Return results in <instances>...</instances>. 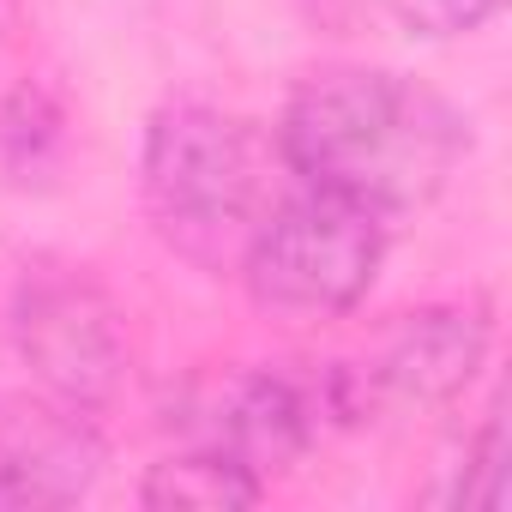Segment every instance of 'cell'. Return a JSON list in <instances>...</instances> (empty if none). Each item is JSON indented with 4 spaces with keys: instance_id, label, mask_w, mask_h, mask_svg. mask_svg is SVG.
Masks as SVG:
<instances>
[{
    "instance_id": "6da1fadb",
    "label": "cell",
    "mask_w": 512,
    "mask_h": 512,
    "mask_svg": "<svg viewBox=\"0 0 512 512\" xmlns=\"http://www.w3.org/2000/svg\"><path fill=\"white\" fill-rule=\"evenodd\" d=\"M290 181L410 217L446 193L470 157V121L422 79L386 67H326L302 79L272 127Z\"/></svg>"
},
{
    "instance_id": "30bf717a",
    "label": "cell",
    "mask_w": 512,
    "mask_h": 512,
    "mask_svg": "<svg viewBox=\"0 0 512 512\" xmlns=\"http://www.w3.org/2000/svg\"><path fill=\"white\" fill-rule=\"evenodd\" d=\"M25 25V0H0V49H7Z\"/></svg>"
},
{
    "instance_id": "ba28073f",
    "label": "cell",
    "mask_w": 512,
    "mask_h": 512,
    "mask_svg": "<svg viewBox=\"0 0 512 512\" xmlns=\"http://www.w3.org/2000/svg\"><path fill=\"white\" fill-rule=\"evenodd\" d=\"M446 500L470 506V512H500L506 506V422H500V410L482 416V428H476V440L464 452V470H458Z\"/></svg>"
},
{
    "instance_id": "8992f818",
    "label": "cell",
    "mask_w": 512,
    "mask_h": 512,
    "mask_svg": "<svg viewBox=\"0 0 512 512\" xmlns=\"http://www.w3.org/2000/svg\"><path fill=\"white\" fill-rule=\"evenodd\" d=\"M103 476V434L91 410H73L49 392L0 398V512L73 506Z\"/></svg>"
},
{
    "instance_id": "9c48e42d",
    "label": "cell",
    "mask_w": 512,
    "mask_h": 512,
    "mask_svg": "<svg viewBox=\"0 0 512 512\" xmlns=\"http://www.w3.org/2000/svg\"><path fill=\"white\" fill-rule=\"evenodd\" d=\"M506 0H392V19L410 31V37H428V43H446V37H470L482 31Z\"/></svg>"
},
{
    "instance_id": "3957f363",
    "label": "cell",
    "mask_w": 512,
    "mask_h": 512,
    "mask_svg": "<svg viewBox=\"0 0 512 512\" xmlns=\"http://www.w3.org/2000/svg\"><path fill=\"white\" fill-rule=\"evenodd\" d=\"M386 229L392 223L374 217L368 205L290 181L253 229L235 278L272 314L338 320L374 290L386 260Z\"/></svg>"
},
{
    "instance_id": "52a82bcc",
    "label": "cell",
    "mask_w": 512,
    "mask_h": 512,
    "mask_svg": "<svg viewBox=\"0 0 512 512\" xmlns=\"http://www.w3.org/2000/svg\"><path fill=\"white\" fill-rule=\"evenodd\" d=\"M139 494H145V506H163V512H229V506L260 500L266 476H253L247 464H235L229 452H211V446H175L163 464H151Z\"/></svg>"
},
{
    "instance_id": "5b68a950",
    "label": "cell",
    "mask_w": 512,
    "mask_h": 512,
    "mask_svg": "<svg viewBox=\"0 0 512 512\" xmlns=\"http://www.w3.org/2000/svg\"><path fill=\"white\" fill-rule=\"evenodd\" d=\"M494 344V308L482 296L428 302L398 314L368 356H356V386L368 416L380 410H440L464 398V386L482 374Z\"/></svg>"
},
{
    "instance_id": "7a4b0ae2",
    "label": "cell",
    "mask_w": 512,
    "mask_h": 512,
    "mask_svg": "<svg viewBox=\"0 0 512 512\" xmlns=\"http://www.w3.org/2000/svg\"><path fill=\"white\" fill-rule=\"evenodd\" d=\"M278 145L211 103H163L145 127L139 193L151 229L205 272H235L241 253L278 205Z\"/></svg>"
},
{
    "instance_id": "277c9868",
    "label": "cell",
    "mask_w": 512,
    "mask_h": 512,
    "mask_svg": "<svg viewBox=\"0 0 512 512\" xmlns=\"http://www.w3.org/2000/svg\"><path fill=\"white\" fill-rule=\"evenodd\" d=\"M13 350L31 386L103 416L127 380V320L115 296L73 260H31L13 290Z\"/></svg>"
}]
</instances>
